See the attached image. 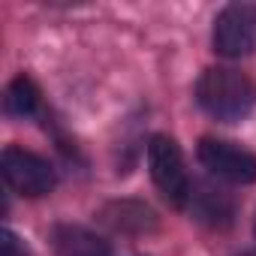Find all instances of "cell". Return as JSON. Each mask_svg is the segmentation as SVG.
Instances as JSON below:
<instances>
[{
	"instance_id": "52a82bcc",
	"label": "cell",
	"mask_w": 256,
	"mask_h": 256,
	"mask_svg": "<svg viewBox=\"0 0 256 256\" xmlns=\"http://www.w3.org/2000/svg\"><path fill=\"white\" fill-rule=\"evenodd\" d=\"M40 106V90L36 84L28 78V76H18L12 78V84L6 88V112L10 114H18V118H28L34 114Z\"/></svg>"
},
{
	"instance_id": "8992f818",
	"label": "cell",
	"mask_w": 256,
	"mask_h": 256,
	"mask_svg": "<svg viewBox=\"0 0 256 256\" xmlns=\"http://www.w3.org/2000/svg\"><path fill=\"white\" fill-rule=\"evenodd\" d=\"M54 247L60 256H108V244L82 226H58Z\"/></svg>"
},
{
	"instance_id": "6da1fadb",
	"label": "cell",
	"mask_w": 256,
	"mask_h": 256,
	"mask_svg": "<svg viewBox=\"0 0 256 256\" xmlns=\"http://www.w3.org/2000/svg\"><path fill=\"white\" fill-rule=\"evenodd\" d=\"M196 100L211 118L223 124H235L256 108V84L238 70L211 66L196 82Z\"/></svg>"
},
{
	"instance_id": "9c48e42d",
	"label": "cell",
	"mask_w": 256,
	"mask_h": 256,
	"mask_svg": "<svg viewBox=\"0 0 256 256\" xmlns=\"http://www.w3.org/2000/svg\"><path fill=\"white\" fill-rule=\"evenodd\" d=\"M0 247H4V250H0V256H28V250L18 244V238L6 229L4 232V241H0Z\"/></svg>"
},
{
	"instance_id": "277c9868",
	"label": "cell",
	"mask_w": 256,
	"mask_h": 256,
	"mask_svg": "<svg viewBox=\"0 0 256 256\" xmlns=\"http://www.w3.org/2000/svg\"><path fill=\"white\" fill-rule=\"evenodd\" d=\"M0 166H4V178L6 184L22 193V196H46L54 190V169L48 160H42L40 154L34 151H24V148H16L10 145L0 157Z\"/></svg>"
},
{
	"instance_id": "ba28073f",
	"label": "cell",
	"mask_w": 256,
	"mask_h": 256,
	"mask_svg": "<svg viewBox=\"0 0 256 256\" xmlns=\"http://www.w3.org/2000/svg\"><path fill=\"white\" fill-rule=\"evenodd\" d=\"M190 202H205V208H199V217L208 220V223H229L232 220V202L220 193V190H211L205 187L202 193H193Z\"/></svg>"
},
{
	"instance_id": "3957f363",
	"label": "cell",
	"mask_w": 256,
	"mask_h": 256,
	"mask_svg": "<svg viewBox=\"0 0 256 256\" xmlns=\"http://www.w3.org/2000/svg\"><path fill=\"white\" fill-rule=\"evenodd\" d=\"M214 52L223 58H247L256 52V6L229 4L214 22Z\"/></svg>"
},
{
	"instance_id": "5b68a950",
	"label": "cell",
	"mask_w": 256,
	"mask_h": 256,
	"mask_svg": "<svg viewBox=\"0 0 256 256\" xmlns=\"http://www.w3.org/2000/svg\"><path fill=\"white\" fill-rule=\"evenodd\" d=\"M199 163L229 181V184H253L256 181V154H250L247 148L226 142V139H202L199 142Z\"/></svg>"
},
{
	"instance_id": "7a4b0ae2",
	"label": "cell",
	"mask_w": 256,
	"mask_h": 256,
	"mask_svg": "<svg viewBox=\"0 0 256 256\" xmlns=\"http://www.w3.org/2000/svg\"><path fill=\"white\" fill-rule=\"evenodd\" d=\"M148 166H151V178H154L157 190L166 196V202L175 208H187L190 196H193V184H190L178 142L169 136H154L148 142Z\"/></svg>"
}]
</instances>
